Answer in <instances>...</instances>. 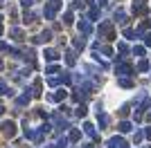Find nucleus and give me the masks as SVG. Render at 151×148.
I'll return each instance as SVG.
<instances>
[{"mask_svg": "<svg viewBox=\"0 0 151 148\" xmlns=\"http://www.w3.org/2000/svg\"><path fill=\"white\" fill-rule=\"evenodd\" d=\"M2 130H5V135H7V137H14V135H16V126H14L12 121H7L5 126H2Z\"/></svg>", "mask_w": 151, "mask_h": 148, "instance_id": "f257e3e1", "label": "nucleus"}, {"mask_svg": "<svg viewBox=\"0 0 151 148\" xmlns=\"http://www.w3.org/2000/svg\"><path fill=\"white\" fill-rule=\"evenodd\" d=\"M45 58H47V61H57V52H54V49H47V52H45Z\"/></svg>", "mask_w": 151, "mask_h": 148, "instance_id": "f03ea898", "label": "nucleus"}, {"mask_svg": "<svg viewBox=\"0 0 151 148\" xmlns=\"http://www.w3.org/2000/svg\"><path fill=\"white\" fill-rule=\"evenodd\" d=\"M2 5H5V0H0V7H2Z\"/></svg>", "mask_w": 151, "mask_h": 148, "instance_id": "1a4fd4ad", "label": "nucleus"}, {"mask_svg": "<svg viewBox=\"0 0 151 148\" xmlns=\"http://www.w3.org/2000/svg\"><path fill=\"white\" fill-rule=\"evenodd\" d=\"M12 36L16 38V41H23V31L20 29H12Z\"/></svg>", "mask_w": 151, "mask_h": 148, "instance_id": "20e7f679", "label": "nucleus"}, {"mask_svg": "<svg viewBox=\"0 0 151 148\" xmlns=\"http://www.w3.org/2000/svg\"><path fill=\"white\" fill-rule=\"evenodd\" d=\"M0 34H2V16H0Z\"/></svg>", "mask_w": 151, "mask_h": 148, "instance_id": "6e6552de", "label": "nucleus"}, {"mask_svg": "<svg viewBox=\"0 0 151 148\" xmlns=\"http://www.w3.org/2000/svg\"><path fill=\"white\" fill-rule=\"evenodd\" d=\"M38 94H41V81L34 83V97H38Z\"/></svg>", "mask_w": 151, "mask_h": 148, "instance_id": "39448f33", "label": "nucleus"}, {"mask_svg": "<svg viewBox=\"0 0 151 148\" xmlns=\"http://www.w3.org/2000/svg\"><path fill=\"white\" fill-rule=\"evenodd\" d=\"M2 112H5V108H0V115H2Z\"/></svg>", "mask_w": 151, "mask_h": 148, "instance_id": "9d476101", "label": "nucleus"}, {"mask_svg": "<svg viewBox=\"0 0 151 148\" xmlns=\"http://www.w3.org/2000/svg\"><path fill=\"white\" fill-rule=\"evenodd\" d=\"M57 70H59L57 65H50V68H47V74H54V72H57Z\"/></svg>", "mask_w": 151, "mask_h": 148, "instance_id": "423d86ee", "label": "nucleus"}, {"mask_svg": "<svg viewBox=\"0 0 151 148\" xmlns=\"http://www.w3.org/2000/svg\"><path fill=\"white\" fill-rule=\"evenodd\" d=\"M18 105H25V103H29V94H23V97H18V101H16Z\"/></svg>", "mask_w": 151, "mask_h": 148, "instance_id": "7ed1b4c3", "label": "nucleus"}, {"mask_svg": "<svg viewBox=\"0 0 151 148\" xmlns=\"http://www.w3.org/2000/svg\"><path fill=\"white\" fill-rule=\"evenodd\" d=\"M20 5H23V7H29V5H32V0H20Z\"/></svg>", "mask_w": 151, "mask_h": 148, "instance_id": "0eeeda50", "label": "nucleus"}]
</instances>
